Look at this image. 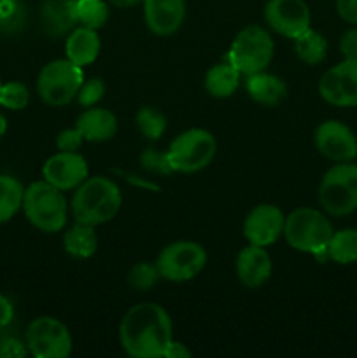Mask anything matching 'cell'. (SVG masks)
I'll list each match as a JSON object with an SVG mask.
<instances>
[{
    "mask_svg": "<svg viewBox=\"0 0 357 358\" xmlns=\"http://www.w3.org/2000/svg\"><path fill=\"white\" fill-rule=\"evenodd\" d=\"M174 341L170 315L156 303L130 308L119 324V343L133 358H161Z\"/></svg>",
    "mask_w": 357,
    "mask_h": 358,
    "instance_id": "1",
    "label": "cell"
},
{
    "mask_svg": "<svg viewBox=\"0 0 357 358\" xmlns=\"http://www.w3.org/2000/svg\"><path fill=\"white\" fill-rule=\"evenodd\" d=\"M70 205L77 222L97 227L118 215L122 205V194L111 178L91 177L76 189Z\"/></svg>",
    "mask_w": 357,
    "mask_h": 358,
    "instance_id": "2",
    "label": "cell"
},
{
    "mask_svg": "<svg viewBox=\"0 0 357 358\" xmlns=\"http://www.w3.org/2000/svg\"><path fill=\"white\" fill-rule=\"evenodd\" d=\"M332 233V224L328 217L315 208H296L286 217L284 236L287 243L294 250L315 255L321 262L329 259L328 245Z\"/></svg>",
    "mask_w": 357,
    "mask_h": 358,
    "instance_id": "3",
    "label": "cell"
},
{
    "mask_svg": "<svg viewBox=\"0 0 357 358\" xmlns=\"http://www.w3.org/2000/svg\"><path fill=\"white\" fill-rule=\"evenodd\" d=\"M21 208L28 222L44 233L62 231L69 215V206L63 191L46 180L34 182L24 189Z\"/></svg>",
    "mask_w": 357,
    "mask_h": 358,
    "instance_id": "4",
    "label": "cell"
},
{
    "mask_svg": "<svg viewBox=\"0 0 357 358\" xmlns=\"http://www.w3.org/2000/svg\"><path fill=\"white\" fill-rule=\"evenodd\" d=\"M318 205L328 215L345 217L357 210V164L336 163L318 184Z\"/></svg>",
    "mask_w": 357,
    "mask_h": 358,
    "instance_id": "5",
    "label": "cell"
},
{
    "mask_svg": "<svg viewBox=\"0 0 357 358\" xmlns=\"http://www.w3.org/2000/svg\"><path fill=\"white\" fill-rule=\"evenodd\" d=\"M217 142L206 129L191 128L172 140L167 154L175 173H196L212 163Z\"/></svg>",
    "mask_w": 357,
    "mask_h": 358,
    "instance_id": "6",
    "label": "cell"
},
{
    "mask_svg": "<svg viewBox=\"0 0 357 358\" xmlns=\"http://www.w3.org/2000/svg\"><path fill=\"white\" fill-rule=\"evenodd\" d=\"M273 51H275V44L268 30L258 24H251L234 37L227 52V62L241 76H252V73L266 70V66L273 59Z\"/></svg>",
    "mask_w": 357,
    "mask_h": 358,
    "instance_id": "7",
    "label": "cell"
},
{
    "mask_svg": "<svg viewBox=\"0 0 357 358\" xmlns=\"http://www.w3.org/2000/svg\"><path fill=\"white\" fill-rule=\"evenodd\" d=\"M83 83V66L66 58L55 59L38 72L37 91L44 103L51 107H63L77 96Z\"/></svg>",
    "mask_w": 357,
    "mask_h": 358,
    "instance_id": "8",
    "label": "cell"
},
{
    "mask_svg": "<svg viewBox=\"0 0 357 358\" xmlns=\"http://www.w3.org/2000/svg\"><path fill=\"white\" fill-rule=\"evenodd\" d=\"M206 250L196 241H174L160 252L156 268L161 278L174 283L196 278L206 266Z\"/></svg>",
    "mask_w": 357,
    "mask_h": 358,
    "instance_id": "9",
    "label": "cell"
},
{
    "mask_svg": "<svg viewBox=\"0 0 357 358\" xmlns=\"http://www.w3.org/2000/svg\"><path fill=\"white\" fill-rule=\"evenodd\" d=\"M28 352L35 358H65L72 353V336L65 324L52 317H38L24 331Z\"/></svg>",
    "mask_w": 357,
    "mask_h": 358,
    "instance_id": "10",
    "label": "cell"
},
{
    "mask_svg": "<svg viewBox=\"0 0 357 358\" xmlns=\"http://www.w3.org/2000/svg\"><path fill=\"white\" fill-rule=\"evenodd\" d=\"M318 94L335 107H357V62L343 59L324 72L318 80Z\"/></svg>",
    "mask_w": 357,
    "mask_h": 358,
    "instance_id": "11",
    "label": "cell"
},
{
    "mask_svg": "<svg viewBox=\"0 0 357 358\" xmlns=\"http://www.w3.org/2000/svg\"><path fill=\"white\" fill-rule=\"evenodd\" d=\"M265 20L273 31L294 41L310 28V9L304 0H268Z\"/></svg>",
    "mask_w": 357,
    "mask_h": 358,
    "instance_id": "12",
    "label": "cell"
},
{
    "mask_svg": "<svg viewBox=\"0 0 357 358\" xmlns=\"http://www.w3.org/2000/svg\"><path fill=\"white\" fill-rule=\"evenodd\" d=\"M315 149L328 159L346 163L357 157V136L343 122L324 121L317 126L314 135Z\"/></svg>",
    "mask_w": 357,
    "mask_h": 358,
    "instance_id": "13",
    "label": "cell"
},
{
    "mask_svg": "<svg viewBox=\"0 0 357 358\" xmlns=\"http://www.w3.org/2000/svg\"><path fill=\"white\" fill-rule=\"evenodd\" d=\"M286 215L282 210L270 203L254 206L244 220V236L251 245L268 247L284 234Z\"/></svg>",
    "mask_w": 357,
    "mask_h": 358,
    "instance_id": "14",
    "label": "cell"
},
{
    "mask_svg": "<svg viewBox=\"0 0 357 358\" xmlns=\"http://www.w3.org/2000/svg\"><path fill=\"white\" fill-rule=\"evenodd\" d=\"M88 173L90 168L86 159L79 152H65V150H59L58 154L49 157L42 168L44 180L59 191H76L86 180Z\"/></svg>",
    "mask_w": 357,
    "mask_h": 358,
    "instance_id": "15",
    "label": "cell"
},
{
    "mask_svg": "<svg viewBox=\"0 0 357 358\" xmlns=\"http://www.w3.org/2000/svg\"><path fill=\"white\" fill-rule=\"evenodd\" d=\"M146 24L154 35L168 37L182 27L186 17L184 0H144Z\"/></svg>",
    "mask_w": 357,
    "mask_h": 358,
    "instance_id": "16",
    "label": "cell"
},
{
    "mask_svg": "<svg viewBox=\"0 0 357 358\" xmlns=\"http://www.w3.org/2000/svg\"><path fill=\"white\" fill-rule=\"evenodd\" d=\"M272 259L265 247L251 245L241 248L234 261V269L240 283L247 289H258L272 276Z\"/></svg>",
    "mask_w": 357,
    "mask_h": 358,
    "instance_id": "17",
    "label": "cell"
},
{
    "mask_svg": "<svg viewBox=\"0 0 357 358\" xmlns=\"http://www.w3.org/2000/svg\"><path fill=\"white\" fill-rule=\"evenodd\" d=\"M42 30L49 37H65L79 24L77 0H44L41 7Z\"/></svg>",
    "mask_w": 357,
    "mask_h": 358,
    "instance_id": "18",
    "label": "cell"
},
{
    "mask_svg": "<svg viewBox=\"0 0 357 358\" xmlns=\"http://www.w3.org/2000/svg\"><path fill=\"white\" fill-rule=\"evenodd\" d=\"M76 128L86 142H107L118 133V119L107 108L88 107L77 117Z\"/></svg>",
    "mask_w": 357,
    "mask_h": 358,
    "instance_id": "19",
    "label": "cell"
},
{
    "mask_svg": "<svg viewBox=\"0 0 357 358\" xmlns=\"http://www.w3.org/2000/svg\"><path fill=\"white\" fill-rule=\"evenodd\" d=\"M102 49L100 37L97 30L88 27H76L69 35L65 42V55L66 59L79 66L91 65L98 58Z\"/></svg>",
    "mask_w": 357,
    "mask_h": 358,
    "instance_id": "20",
    "label": "cell"
},
{
    "mask_svg": "<svg viewBox=\"0 0 357 358\" xmlns=\"http://www.w3.org/2000/svg\"><path fill=\"white\" fill-rule=\"evenodd\" d=\"M247 93L255 103L275 107L287 96V86L280 77L266 73L265 70L247 76Z\"/></svg>",
    "mask_w": 357,
    "mask_h": 358,
    "instance_id": "21",
    "label": "cell"
},
{
    "mask_svg": "<svg viewBox=\"0 0 357 358\" xmlns=\"http://www.w3.org/2000/svg\"><path fill=\"white\" fill-rule=\"evenodd\" d=\"M241 73L230 62L217 63L205 73V90L214 98H230L238 90Z\"/></svg>",
    "mask_w": 357,
    "mask_h": 358,
    "instance_id": "22",
    "label": "cell"
},
{
    "mask_svg": "<svg viewBox=\"0 0 357 358\" xmlns=\"http://www.w3.org/2000/svg\"><path fill=\"white\" fill-rule=\"evenodd\" d=\"M63 248L76 259H88L97 252L98 238L93 226L77 222L63 234Z\"/></svg>",
    "mask_w": 357,
    "mask_h": 358,
    "instance_id": "23",
    "label": "cell"
},
{
    "mask_svg": "<svg viewBox=\"0 0 357 358\" xmlns=\"http://www.w3.org/2000/svg\"><path fill=\"white\" fill-rule=\"evenodd\" d=\"M294 52L307 65H318L328 55V41L321 31L308 28L294 38Z\"/></svg>",
    "mask_w": 357,
    "mask_h": 358,
    "instance_id": "24",
    "label": "cell"
},
{
    "mask_svg": "<svg viewBox=\"0 0 357 358\" xmlns=\"http://www.w3.org/2000/svg\"><path fill=\"white\" fill-rule=\"evenodd\" d=\"M328 257L336 264H356L357 262V229L349 227L332 233L328 245Z\"/></svg>",
    "mask_w": 357,
    "mask_h": 358,
    "instance_id": "25",
    "label": "cell"
},
{
    "mask_svg": "<svg viewBox=\"0 0 357 358\" xmlns=\"http://www.w3.org/2000/svg\"><path fill=\"white\" fill-rule=\"evenodd\" d=\"M24 187L18 178L0 175V224L13 219L23 205Z\"/></svg>",
    "mask_w": 357,
    "mask_h": 358,
    "instance_id": "26",
    "label": "cell"
},
{
    "mask_svg": "<svg viewBox=\"0 0 357 358\" xmlns=\"http://www.w3.org/2000/svg\"><path fill=\"white\" fill-rule=\"evenodd\" d=\"M135 122L139 131L150 142H156L163 136L167 129V117L160 110L153 107H142L135 115Z\"/></svg>",
    "mask_w": 357,
    "mask_h": 358,
    "instance_id": "27",
    "label": "cell"
},
{
    "mask_svg": "<svg viewBox=\"0 0 357 358\" xmlns=\"http://www.w3.org/2000/svg\"><path fill=\"white\" fill-rule=\"evenodd\" d=\"M77 16L83 27L100 30L108 20V7L104 0H77Z\"/></svg>",
    "mask_w": 357,
    "mask_h": 358,
    "instance_id": "28",
    "label": "cell"
},
{
    "mask_svg": "<svg viewBox=\"0 0 357 358\" xmlns=\"http://www.w3.org/2000/svg\"><path fill=\"white\" fill-rule=\"evenodd\" d=\"M27 23V9L21 0H0V31L16 34Z\"/></svg>",
    "mask_w": 357,
    "mask_h": 358,
    "instance_id": "29",
    "label": "cell"
},
{
    "mask_svg": "<svg viewBox=\"0 0 357 358\" xmlns=\"http://www.w3.org/2000/svg\"><path fill=\"white\" fill-rule=\"evenodd\" d=\"M30 101V91L23 83L10 80L2 84L0 87V107H6L9 110H21Z\"/></svg>",
    "mask_w": 357,
    "mask_h": 358,
    "instance_id": "30",
    "label": "cell"
},
{
    "mask_svg": "<svg viewBox=\"0 0 357 358\" xmlns=\"http://www.w3.org/2000/svg\"><path fill=\"white\" fill-rule=\"evenodd\" d=\"M160 271H158L156 264L150 262H139L133 266L128 273V285L135 290H149L160 280Z\"/></svg>",
    "mask_w": 357,
    "mask_h": 358,
    "instance_id": "31",
    "label": "cell"
},
{
    "mask_svg": "<svg viewBox=\"0 0 357 358\" xmlns=\"http://www.w3.org/2000/svg\"><path fill=\"white\" fill-rule=\"evenodd\" d=\"M105 90H107V86H105L104 80L100 77H94V79L84 80L80 84L76 98L79 101V105H83V107H94L104 98Z\"/></svg>",
    "mask_w": 357,
    "mask_h": 358,
    "instance_id": "32",
    "label": "cell"
},
{
    "mask_svg": "<svg viewBox=\"0 0 357 358\" xmlns=\"http://www.w3.org/2000/svg\"><path fill=\"white\" fill-rule=\"evenodd\" d=\"M140 163L146 168L147 171H153V173L160 175H172L175 173L174 168H172L170 159H168L167 152H160V150L147 149L140 154Z\"/></svg>",
    "mask_w": 357,
    "mask_h": 358,
    "instance_id": "33",
    "label": "cell"
},
{
    "mask_svg": "<svg viewBox=\"0 0 357 358\" xmlns=\"http://www.w3.org/2000/svg\"><path fill=\"white\" fill-rule=\"evenodd\" d=\"M83 142H86L83 136V133L74 126L70 129H63L62 133L56 138V147L59 150H65V152H77L79 147L83 145Z\"/></svg>",
    "mask_w": 357,
    "mask_h": 358,
    "instance_id": "34",
    "label": "cell"
},
{
    "mask_svg": "<svg viewBox=\"0 0 357 358\" xmlns=\"http://www.w3.org/2000/svg\"><path fill=\"white\" fill-rule=\"evenodd\" d=\"M28 353L27 343L16 338H6L0 341V357L2 358H23Z\"/></svg>",
    "mask_w": 357,
    "mask_h": 358,
    "instance_id": "35",
    "label": "cell"
},
{
    "mask_svg": "<svg viewBox=\"0 0 357 358\" xmlns=\"http://www.w3.org/2000/svg\"><path fill=\"white\" fill-rule=\"evenodd\" d=\"M340 51H342L343 59H356L357 62V28H350L342 35Z\"/></svg>",
    "mask_w": 357,
    "mask_h": 358,
    "instance_id": "36",
    "label": "cell"
},
{
    "mask_svg": "<svg viewBox=\"0 0 357 358\" xmlns=\"http://www.w3.org/2000/svg\"><path fill=\"white\" fill-rule=\"evenodd\" d=\"M336 10L343 21L357 27V0H336Z\"/></svg>",
    "mask_w": 357,
    "mask_h": 358,
    "instance_id": "37",
    "label": "cell"
},
{
    "mask_svg": "<svg viewBox=\"0 0 357 358\" xmlns=\"http://www.w3.org/2000/svg\"><path fill=\"white\" fill-rule=\"evenodd\" d=\"M14 318V306L6 296L0 294V329L7 327Z\"/></svg>",
    "mask_w": 357,
    "mask_h": 358,
    "instance_id": "38",
    "label": "cell"
},
{
    "mask_svg": "<svg viewBox=\"0 0 357 358\" xmlns=\"http://www.w3.org/2000/svg\"><path fill=\"white\" fill-rule=\"evenodd\" d=\"M167 358H188L191 357V350L184 345V343L172 341L170 346H168L167 353H164Z\"/></svg>",
    "mask_w": 357,
    "mask_h": 358,
    "instance_id": "39",
    "label": "cell"
},
{
    "mask_svg": "<svg viewBox=\"0 0 357 358\" xmlns=\"http://www.w3.org/2000/svg\"><path fill=\"white\" fill-rule=\"evenodd\" d=\"M111 3H114L115 7H122V9H128V7L144 3V0H111Z\"/></svg>",
    "mask_w": 357,
    "mask_h": 358,
    "instance_id": "40",
    "label": "cell"
},
{
    "mask_svg": "<svg viewBox=\"0 0 357 358\" xmlns=\"http://www.w3.org/2000/svg\"><path fill=\"white\" fill-rule=\"evenodd\" d=\"M7 131V119L4 117L2 114H0V140L4 138V135H6Z\"/></svg>",
    "mask_w": 357,
    "mask_h": 358,
    "instance_id": "41",
    "label": "cell"
},
{
    "mask_svg": "<svg viewBox=\"0 0 357 358\" xmlns=\"http://www.w3.org/2000/svg\"><path fill=\"white\" fill-rule=\"evenodd\" d=\"M0 87H2V80H0Z\"/></svg>",
    "mask_w": 357,
    "mask_h": 358,
    "instance_id": "42",
    "label": "cell"
}]
</instances>
